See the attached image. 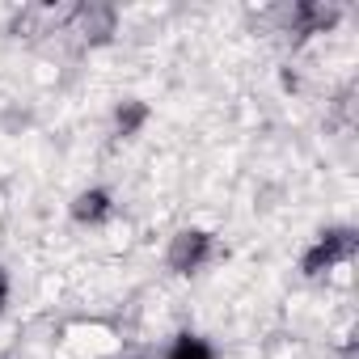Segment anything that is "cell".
Listing matches in <instances>:
<instances>
[{"label": "cell", "mask_w": 359, "mask_h": 359, "mask_svg": "<svg viewBox=\"0 0 359 359\" xmlns=\"http://www.w3.org/2000/svg\"><path fill=\"white\" fill-rule=\"evenodd\" d=\"M351 254H355V229H325V233H317L313 245L304 250L300 271H304L309 279H317V275H330L334 266L351 262Z\"/></svg>", "instance_id": "1"}, {"label": "cell", "mask_w": 359, "mask_h": 359, "mask_svg": "<svg viewBox=\"0 0 359 359\" xmlns=\"http://www.w3.org/2000/svg\"><path fill=\"white\" fill-rule=\"evenodd\" d=\"M216 258V237L203 233V229H182V233H173L169 250H165V262L173 275H195L203 271L208 262Z\"/></svg>", "instance_id": "2"}, {"label": "cell", "mask_w": 359, "mask_h": 359, "mask_svg": "<svg viewBox=\"0 0 359 359\" xmlns=\"http://www.w3.org/2000/svg\"><path fill=\"white\" fill-rule=\"evenodd\" d=\"M68 216H72L81 229H97V224H106V220L114 216V195H110L106 187H89V191H81V195L68 203Z\"/></svg>", "instance_id": "3"}, {"label": "cell", "mask_w": 359, "mask_h": 359, "mask_svg": "<svg viewBox=\"0 0 359 359\" xmlns=\"http://www.w3.org/2000/svg\"><path fill=\"white\" fill-rule=\"evenodd\" d=\"M148 118H152V110H148L144 102H135V97H131V102H123V106L114 110V131H118L123 140H135V135L144 131V123H148Z\"/></svg>", "instance_id": "4"}, {"label": "cell", "mask_w": 359, "mask_h": 359, "mask_svg": "<svg viewBox=\"0 0 359 359\" xmlns=\"http://www.w3.org/2000/svg\"><path fill=\"white\" fill-rule=\"evenodd\" d=\"M161 359H216V346L203 334H177Z\"/></svg>", "instance_id": "5"}, {"label": "cell", "mask_w": 359, "mask_h": 359, "mask_svg": "<svg viewBox=\"0 0 359 359\" xmlns=\"http://www.w3.org/2000/svg\"><path fill=\"white\" fill-rule=\"evenodd\" d=\"M5 304H9V275L0 271V313H5Z\"/></svg>", "instance_id": "6"}, {"label": "cell", "mask_w": 359, "mask_h": 359, "mask_svg": "<svg viewBox=\"0 0 359 359\" xmlns=\"http://www.w3.org/2000/svg\"><path fill=\"white\" fill-rule=\"evenodd\" d=\"M131 359H140V355H131Z\"/></svg>", "instance_id": "7"}]
</instances>
